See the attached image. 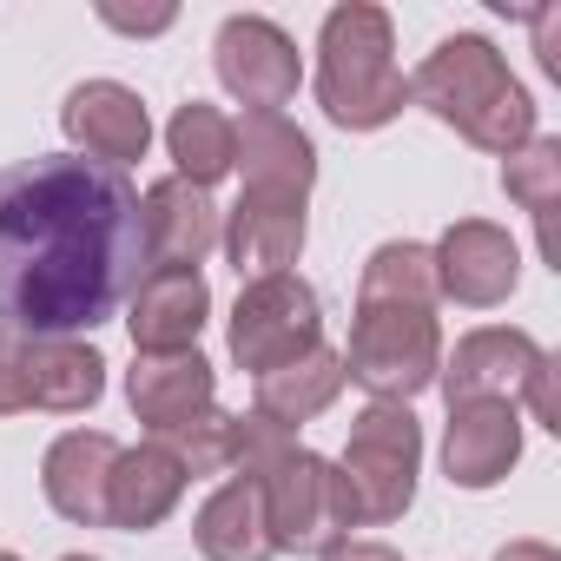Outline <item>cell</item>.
Masks as SVG:
<instances>
[{"instance_id": "cell-1", "label": "cell", "mask_w": 561, "mask_h": 561, "mask_svg": "<svg viewBox=\"0 0 561 561\" xmlns=\"http://www.w3.org/2000/svg\"><path fill=\"white\" fill-rule=\"evenodd\" d=\"M146 271V211L119 165L80 152L0 165V331H93L119 318Z\"/></svg>"}, {"instance_id": "cell-2", "label": "cell", "mask_w": 561, "mask_h": 561, "mask_svg": "<svg viewBox=\"0 0 561 561\" xmlns=\"http://www.w3.org/2000/svg\"><path fill=\"white\" fill-rule=\"evenodd\" d=\"M410 100L423 113H436L443 126H456L469 146L502 152V159L535 139V100L522 93V80L508 73V60L482 34L436 41V54L410 80Z\"/></svg>"}, {"instance_id": "cell-3", "label": "cell", "mask_w": 561, "mask_h": 561, "mask_svg": "<svg viewBox=\"0 0 561 561\" xmlns=\"http://www.w3.org/2000/svg\"><path fill=\"white\" fill-rule=\"evenodd\" d=\"M397 41H390V14L370 0L324 14L318 34V106L331 113V126L344 133H377L410 106V80L397 73Z\"/></svg>"}, {"instance_id": "cell-4", "label": "cell", "mask_w": 561, "mask_h": 561, "mask_svg": "<svg viewBox=\"0 0 561 561\" xmlns=\"http://www.w3.org/2000/svg\"><path fill=\"white\" fill-rule=\"evenodd\" d=\"M257 502H264V528H271V548H291V554H324L337 541H351L357 528V502H351V482L337 462L311 456V449H285L271 456L257 476Z\"/></svg>"}, {"instance_id": "cell-5", "label": "cell", "mask_w": 561, "mask_h": 561, "mask_svg": "<svg viewBox=\"0 0 561 561\" xmlns=\"http://www.w3.org/2000/svg\"><path fill=\"white\" fill-rule=\"evenodd\" d=\"M436 370H443V331H436L430 311H410V305H357L344 377H357L377 403H410L416 390L436 383Z\"/></svg>"}, {"instance_id": "cell-6", "label": "cell", "mask_w": 561, "mask_h": 561, "mask_svg": "<svg viewBox=\"0 0 561 561\" xmlns=\"http://www.w3.org/2000/svg\"><path fill=\"white\" fill-rule=\"evenodd\" d=\"M337 469L351 482L357 522H397L416 502V469H423V430H416L410 403H370L351 423Z\"/></svg>"}, {"instance_id": "cell-7", "label": "cell", "mask_w": 561, "mask_h": 561, "mask_svg": "<svg viewBox=\"0 0 561 561\" xmlns=\"http://www.w3.org/2000/svg\"><path fill=\"white\" fill-rule=\"evenodd\" d=\"M318 337H324V305H318V291L305 285V277L285 271V277H257V285H244L225 344H231V364L238 370L264 377L277 364L318 351Z\"/></svg>"}, {"instance_id": "cell-8", "label": "cell", "mask_w": 561, "mask_h": 561, "mask_svg": "<svg viewBox=\"0 0 561 561\" xmlns=\"http://www.w3.org/2000/svg\"><path fill=\"white\" fill-rule=\"evenodd\" d=\"M211 67L225 80V93H238L251 113H277L298 100V47L264 14H231L211 41Z\"/></svg>"}, {"instance_id": "cell-9", "label": "cell", "mask_w": 561, "mask_h": 561, "mask_svg": "<svg viewBox=\"0 0 561 561\" xmlns=\"http://www.w3.org/2000/svg\"><path fill=\"white\" fill-rule=\"evenodd\" d=\"M430 257H436V291L456 298V305H476V311L502 305L515 291V277H522L515 238L502 225H489V218H456Z\"/></svg>"}, {"instance_id": "cell-10", "label": "cell", "mask_w": 561, "mask_h": 561, "mask_svg": "<svg viewBox=\"0 0 561 561\" xmlns=\"http://www.w3.org/2000/svg\"><path fill=\"white\" fill-rule=\"evenodd\" d=\"M60 126H67V139L80 146V159L119 165V172H126L133 159H146V146H152L146 100H139L133 87H119V80H87V87H73L67 106H60Z\"/></svg>"}, {"instance_id": "cell-11", "label": "cell", "mask_w": 561, "mask_h": 561, "mask_svg": "<svg viewBox=\"0 0 561 561\" xmlns=\"http://www.w3.org/2000/svg\"><path fill=\"white\" fill-rule=\"evenodd\" d=\"M225 257L238 264V277H285L305 251V198L285 192H244L231 205V225H218Z\"/></svg>"}, {"instance_id": "cell-12", "label": "cell", "mask_w": 561, "mask_h": 561, "mask_svg": "<svg viewBox=\"0 0 561 561\" xmlns=\"http://www.w3.org/2000/svg\"><path fill=\"white\" fill-rule=\"evenodd\" d=\"M522 456V416L502 397L449 403V436H443V469L456 489H495Z\"/></svg>"}, {"instance_id": "cell-13", "label": "cell", "mask_w": 561, "mask_h": 561, "mask_svg": "<svg viewBox=\"0 0 561 561\" xmlns=\"http://www.w3.org/2000/svg\"><path fill=\"white\" fill-rule=\"evenodd\" d=\"M231 165H244V192L311 198L318 146H311L285 113H244V119L231 126Z\"/></svg>"}, {"instance_id": "cell-14", "label": "cell", "mask_w": 561, "mask_h": 561, "mask_svg": "<svg viewBox=\"0 0 561 561\" xmlns=\"http://www.w3.org/2000/svg\"><path fill=\"white\" fill-rule=\"evenodd\" d=\"M139 211H146V257H152V271H198V257L218 244V205H211V192H198L185 179L146 185Z\"/></svg>"}, {"instance_id": "cell-15", "label": "cell", "mask_w": 561, "mask_h": 561, "mask_svg": "<svg viewBox=\"0 0 561 561\" xmlns=\"http://www.w3.org/2000/svg\"><path fill=\"white\" fill-rule=\"evenodd\" d=\"M106 390V357L73 337H21V410L80 416Z\"/></svg>"}, {"instance_id": "cell-16", "label": "cell", "mask_w": 561, "mask_h": 561, "mask_svg": "<svg viewBox=\"0 0 561 561\" xmlns=\"http://www.w3.org/2000/svg\"><path fill=\"white\" fill-rule=\"evenodd\" d=\"M205 318H211V291L198 271H146L126 324H133L139 357H165V351H192Z\"/></svg>"}, {"instance_id": "cell-17", "label": "cell", "mask_w": 561, "mask_h": 561, "mask_svg": "<svg viewBox=\"0 0 561 561\" xmlns=\"http://www.w3.org/2000/svg\"><path fill=\"white\" fill-rule=\"evenodd\" d=\"M535 364H541V344L528 331H469L456 344V357L436 370V383H443L449 403H476V397H502L508 403L535 377Z\"/></svg>"}, {"instance_id": "cell-18", "label": "cell", "mask_w": 561, "mask_h": 561, "mask_svg": "<svg viewBox=\"0 0 561 561\" xmlns=\"http://www.w3.org/2000/svg\"><path fill=\"white\" fill-rule=\"evenodd\" d=\"M113 462H119V443L100 436V430H67L47 462H41V489L47 502L80 522V528H106V482H113Z\"/></svg>"}, {"instance_id": "cell-19", "label": "cell", "mask_w": 561, "mask_h": 561, "mask_svg": "<svg viewBox=\"0 0 561 561\" xmlns=\"http://www.w3.org/2000/svg\"><path fill=\"white\" fill-rule=\"evenodd\" d=\"M126 403L139 423H152L159 436L185 430L192 416L211 410V364L198 351H165V357H139L126 370Z\"/></svg>"}, {"instance_id": "cell-20", "label": "cell", "mask_w": 561, "mask_h": 561, "mask_svg": "<svg viewBox=\"0 0 561 561\" xmlns=\"http://www.w3.org/2000/svg\"><path fill=\"white\" fill-rule=\"evenodd\" d=\"M185 495V469L165 443H139V449H119L113 462V482H106V528H159Z\"/></svg>"}, {"instance_id": "cell-21", "label": "cell", "mask_w": 561, "mask_h": 561, "mask_svg": "<svg viewBox=\"0 0 561 561\" xmlns=\"http://www.w3.org/2000/svg\"><path fill=\"white\" fill-rule=\"evenodd\" d=\"M344 383H351V377H344V357L318 344V351H305V357H291V364H277V370L257 377V416L298 430V423L324 416Z\"/></svg>"}, {"instance_id": "cell-22", "label": "cell", "mask_w": 561, "mask_h": 561, "mask_svg": "<svg viewBox=\"0 0 561 561\" xmlns=\"http://www.w3.org/2000/svg\"><path fill=\"white\" fill-rule=\"evenodd\" d=\"M205 561H271V528H264V502H257V482L251 476H231L192 522Z\"/></svg>"}, {"instance_id": "cell-23", "label": "cell", "mask_w": 561, "mask_h": 561, "mask_svg": "<svg viewBox=\"0 0 561 561\" xmlns=\"http://www.w3.org/2000/svg\"><path fill=\"white\" fill-rule=\"evenodd\" d=\"M502 185H508V198L535 218L541 257L561 271V238H554V211H561V139H528L522 152H508Z\"/></svg>"}, {"instance_id": "cell-24", "label": "cell", "mask_w": 561, "mask_h": 561, "mask_svg": "<svg viewBox=\"0 0 561 561\" xmlns=\"http://www.w3.org/2000/svg\"><path fill=\"white\" fill-rule=\"evenodd\" d=\"M443 291H436V257L430 244H377L364 277H357V305H410V311H430Z\"/></svg>"}, {"instance_id": "cell-25", "label": "cell", "mask_w": 561, "mask_h": 561, "mask_svg": "<svg viewBox=\"0 0 561 561\" xmlns=\"http://www.w3.org/2000/svg\"><path fill=\"white\" fill-rule=\"evenodd\" d=\"M165 152L179 159L172 179L211 192V179L231 172V119H225L218 106H205V100H185V106L172 113V126H165Z\"/></svg>"}, {"instance_id": "cell-26", "label": "cell", "mask_w": 561, "mask_h": 561, "mask_svg": "<svg viewBox=\"0 0 561 561\" xmlns=\"http://www.w3.org/2000/svg\"><path fill=\"white\" fill-rule=\"evenodd\" d=\"M165 449L179 456V469H185V476H218V469H231V462H238V416L205 410V416H192L185 430H172V443H165Z\"/></svg>"}, {"instance_id": "cell-27", "label": "cell", "mask_w": 561, "mask_h": 561, "mask_svg": "<svg viewBox=\"0 0 561 561\" xmlns=\"http://www.w3.org/2000/svg\"><path fill=\"white\" fill-rule=\"evenodd\" d=\"M522 390H528L535 423H541V430H561V403H554V357H541V364H535V377H528Z\"/></svg>"}, {"instance_id": "cell-28", "label": "cell", "mask_w": 561, "mask_h": 561, "mask_svg": "<svg viewBox=\"0 0 561 561\" xmlns=\"http://www.w3.org/2000/svg\"><path fill=\"white\" fill-rule=\"evenodd\" d=\"M0 416H21V337L0 331Z\"/></svg>"}, {"instance_id": "cell-29", "label": "cell", "mask_w": 561, "mask_h": 561, "mask_svg": "<svg viewBox=\"0 0 561 561\" xmlns=\"http://www.w3.org/2000/svg\"><path fill=\"white\" fill-rule=\"evenodd\" d=\"M100 21H106V27H119V34H165V27H172V8H152V14H126V8H100Z\"/></svg>"}, {"instance_id": "cell-30", "label": "cell", "mask_w": 561, "mask_h": 561, "mask_svg": "<svg viewBox=\"0 0 561 561\" xmlns=\"http://www.w3.org/2000/svg\"><path fill=\"white\" fill-rule=\"evenodd\" d=\"M535 47H541V67L561 80V14H554V8L535 14Z\"/></svg>"}, {"instance_id": "cell-31", "label": "cell", "mask_w": 561, "mask_h": 561, "mask_svg": "<svg viewBox=\"0 0 561 561\" xmlns=\"http://www.w3.org/2000/svg\"><path fill=\"white\" fill-rule=\"evenodd\" d=\"M324 561H403V554L383 541H337V548H324Z\"/></svg>"}, {"instance_id": "cell-32", "label": "cell", "mask_w": 561, "mask_h": 561, "mask_svg": "<svg viewBox=\"0 0 561 561\" xmlns=\"http://www.w3.org/2000/svg\"><path fill=\"white\" fill-rule=\"evenodd\" d=\"M495 561H561L548 541H508V548H495Z\"/></svg>"}, {"instance_id": "cell-33", "label": "cell", "mask_w": 561, "mask_h": 561, "mask_svg": "<svg viewBox=\"0 0 561 561\" xmlns=\"http://www.w3.org/2000/svg\"><path fill=\"white\" fill-rule=\"evenodd\" d=\"M67 561H93V554H67Z\"/></svg>"}, {"instance_id": "cell-34", "label": "cell", "mask_w": 561, "mask_h": 561, "mask_svg": "<svg viewBox=\"0 0 561 561\" xmlns=\"http://www.w3.org/2000/svg\"><path fill=\"white\" fill-rule=\"evenodd\" d=\"M0 561H21V554H0Z\"/></svg>"}]
</instances>
